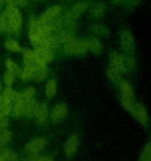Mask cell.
<instances>
[{
	"mask_svg": "<svg viewBox=\"0 0 151 161\" xmlns=\"http://www.w3.org/2000/svg\"><path fill=\"white\" fill-rule=\"evenodd\" d=\"M7 18H8V25H10V32L14 33V35H19L21 33V29H22V14H21V10L18 7H11L8 5L7 10Z\"/></svg>",
	"mask_w": 151,
	"mask_h": 161,
	"instance_id": "cell-1",
	"label": "cell"
},
{
	"mask_svg": "<svg viewBox=\"0 0 151 161\" xmlns=\"http://www.w3.org/2000/svg\"><path fill=\"white\" fill-rule=\"evenodd\" d=\"M88 51V46H87V41L85 40H72L69 43L65 44V52L69 54V55H84L85 52Z\"/></svg>",
	"mask_w": 151,
	"mask_h": 161,
	"instance_id": "cell-2",
	"label": "cell"
},
{
	"mask_svg": "<svg viewBox=\"0 0 151 161\" xmlns=\"http://www.w3.org/2000/svg\"><path fill=\"white\" fill-rule=\"evenodd\" d=\"M33 52H35V57H36L38 65H44V66H46L47 63H50V62L54 60V51H50V49H47V47L39 46V47H35Z\"/></svg>",
	"mask_w": 151,
	"mask_h": 161,
	"instance_id": "cell-3",
	"label": "cell"
},
{
	"mask_svg": "<svg viewBox=\"0 0 151 161\" xmlns=\"http://www.w3.org/2000/svg\"><path fill=\"white\" fill-rule=\"evenodd\" d=\"M60 14H61V7H60V5H52V7H49L38 19H39L41 24H47V22H52V21H55L57 18H60Z\"/></svg>",
	"mask_w": 151,
	"mask_h": 161,
	"instance_id": "cell-4",
	"label": "cell"
},
{
	"mask_svg": "<svg viewBox=\"0 0 151 161\" xmlns=\"http://www.w3.org/2000/svg\"><path fill=\"white\" fill-rule=\"evenodd\" d=\"M46 144H47V141L44 137H35V139H32L30 142L25 144V152L29 155H38L41 150L46 148Z\"/></svg>",
	"mask_w": 151,
	"mask_h": 161,
	"instance_id": "cell-5",
	"label": "cell"
},
{
	"mask_svg": "<svg viewBox=\"0 0 151 161\" xmlns=\"http://www.w3.org/2000/svg\"><path fill=\"white\" fill-rule=\"evenodd\" d=\"M131 114L134 115V119L140 123V125H143V126H146L148 125V111H146V108L143 106V104H138V103H135L134 104V109L131 111Z\"/></svg>",
	"mask_w": 151,
	"mask_h": 161,
	"instance_id": "cell-6",
	"label": "cell"
},
{
	"mask_svg": "<svg viewBox=\"0 0 151 161\" xmlns=\"http://www.w3.org/2000/svg\"><path fill=\"white\" fill-rule=\"evenodd\" d=\"M24 108H25V98L22 97V93L14 92V100H13V106H11V114L14 117H22L24 115Z\"/></svg>",
	"mask_w": 151,
	"mask_h": 161,
	"instance_id": "cell-7",
	"label": "cell"
},
{
	"mask_svg": "<svg viewBox=\"0 0 151 161\" xmlns=\"http://www.w3.org/2000/svg\"><path fill=\"white\" fill-rule=\"evenodd\" d=\"M120 46L126 51V52H132L134 51V36L128 29H123L120 33Z\"/></svg>",
	"mask_w": 151,
	"mask_h": 161,
	"instance_id": "cell-8",
	"label": "cell"
},
{
	"mask_svg": "<svg viewBox=\"0 0 151 161\" xmlns=\"http://www.w3.org/2000/svg\"><path fill=\"white\" fill-rule=\"evenodd\" d=\"M49 115H50V120H52L54 123L61 122V120L68 115V108H66V104H65V103H58L57 106H54V109L49 112Z\"/></svg>",
	"mask_w": 151,
	"mask_h": 161,
	"instance_id": "cell-9",
	"label": "cell"
},
{
	"mask_svg": "<svg viewBox=\"0 0 151 161\" xmlns=\"http://www.w3.org/2000/svg\"><path fill=\"white\" fill-rule=\"evenodd\" d=\"M77 148H79V136L77 134H71L66 139V142H65V148H63L65 155L66 156H72V155H76Z\"/></svg>",
	"mask_w": 151,
	"mask_h": 161,
	"instance_id": "cell-10",
	"label": "cell"
},
{
	"mask_svg": "<svg viewBox=\"0 0 151 161\" xmlns=\"http://www.w3.org/2000/svg\"><path fill=\"white\" fill-rule=\"evenodd\" d=\"M109 65L117 68L120 73H126V66H124V57L120 55L118 52H110L109 55Z\"/></svg>",
	"mask_w": 151,
	"mask_h": 161,
	"instance_id": "cell-11",
	"label": "cell"
},
{
	"mask_svg": "<svg viewBox=\"0 0 151 161\" xmlns=\"http://www.w3.org/2000/svg\"><path fill=\"white\" fill-rule=\"evenodd\" d=\"M46 36H47V33H44L43 27H41V30L29 32V38H30V43H32V46H33V47H39V46H43V43H44V38H46Z\"/></svg>",
	"mask_w": 151,
	"mask_h": 161,
	"instance_id": "cell-12",
	"label": "cell"
},
{
	"mask_svg": "<svg viewBox=\"0 0 151 161\" xmlns=\"http://www.w3.org/2000/svg\"><path fill=\"white\" fill-rule=\"evenodd\" d=\"M120 95L123 100H134V90H132V86L128 82V80L121 79L120 80Z\"/></svg>",
	"mask_w": 151,
	"mask_h": 161,
	"instance_id": "cell-13",
	"label": "cell"
},
{
	"mask_svg": "<svg viewBox=\"0 0 151 161\" xmlns=\"http://www.w3.org/2000/svg\"><path fill=\"white\" fill-rule=\"evenodd\" d=\"M0 100H2L3 106L11 109L13 106V100H14V92L11 87H5V90H2V93H0Z\"/></svg>",
	"mask_w": 151,
	"mask_h": 161,
	"instance_id": "cell-14",
	"label": "cell"
},
{
	"mask_svg": "<svg viewBox=\"0 0 151 161\" xmlns=\"http://www.w3.org/2000/svg\"><path fill=\"white\" fill-rule=\"evenodd\" d=\"M76 18L71 11H66L63 13V16L60 18V24H61V29H72L76 25Z\"/></svg>",
	"mask_w": 151,
	"mask_h": 161,
	"instance_id": "cell-15",
	"label": "cell"
},
{
	"mask_svg": "<svg viewBox=\"0 0 151 161\" xmlns=\"http://www.w3.org/2000/svg\"><path fill=\"white\" fill-rule=\"evenodd\" d=\"M22 55H24V65L25 66H30V68H35L38 65L36 62V57H35V52L32 49H21Z\"/></svg>",
	"mask_w": 151,
	"mask_h": 161,
	"instance_id": "cell-16",
	"label": "cell"
},
{
	"mask_svg": "<svg viewBox=\"0 0 151 161\" xmlns=\"http://www.w3.org/2000/svg\"><path fill=\"white\" fill-rule=\"evenodd\" d=\"M57 38H58V41H60V43L66 44V43H69V41L76 40V35H74L72 29H60V30H58Z\"/></svg>",
	"mask_w": 151,
	"mask_h": 161,
	"instance_id": "cell-17",
	"label": "cell"
},
{
	"mask_svg": "<svg viewBox=\"0 0 151 161\" xmlns=\"http://www.w3.org/2000/svg\"><path fill=\"white\" fill-rule=\"evenodd\" d=\"M49 117V108L46 103H41L38 104V109H36V114H35V119L38 120V123H44Z\"/></svg>",
	"mask_w": 151,
	"mask_h": 161,
	"instance_id": "cell-18",
	"label": "cell"
},
{
	"mask_svg": "<svg viewBox=\"0 0 151 161\" xmlns=\"http://www.w3.org/2000/svg\"><path fill=\"white\" fill-rule=\"evenodd\" d=\"M87 10H88V2H85V0H81V2H76V3L71 7L69 11H71L76 18H79V16L84 14Z\"/></svg>",
	"mask_w": 151,
	"mask_h": 161,
	"instance_id": "cell-19",
	"label": "cell"
},
{
	"mask_svg": "<svg viewBox=\"0 0 151 161\" xmlns=\"http://www.w3.org/2000/svg\"><path fill=\"white\" fill-rule=\"evenodd\" d=\"M85 41H87L88 51H91V52H95V54H98V52L102 51V43H101V40H99L98 36H90V38L85 40Z\"/></svg>",
	"mask_w": 151,
	"mask_h": 161,
	"instance_id": "cell-20",
	"label": "cell"
},
{
	"mask_svg": "<svg viewBox=\"0 0 151 161\" xmlns=\"http://www.w3.org/2000/svg\"><path fill=\"white\" fill-rule=\"evenodd\" d=\"M60 46V41H58V38H57V35H54V33H50V35H47L46 38H44V43H43V47H47V49H50V51H55L57 47Z\"/></svg>",
	"mask_w": 151,
	"mask_h": 161,
	"instance_id": "cell-21",
	"label": "cell"
},
{
	"mask_svg": "<svg viewBox=\"0 0 151 161\" xmlns=\"http://www.w3.org/2000/svg\"><path fill=\"white\" fill-rule=\"evenodd\" d=\"M46 77H47V68L44 65H36L33 68V79L39 82V80H44Z\"/></svg>",
	"mask_w": 151,
	"mask_h": 161,
	"instance_id": "cell-22",
	"label": "cell"
},
{
	"mask_svg": "<svg viewBox=\"0 0 151 161\" xmlns=\"http://www.w3.org/2000/svg\"><path fill=\"white\" fill-rule=\"evenodd\" d=\"M36 109H38V103H36L35 100H27V101H25V108H24V115H27V117H35Z\"/></svg>",
	"mask_w": 151,
	"mask_h": 161,
	"instance_id": "cell-23",
	"label": "cell"
},
{
	"mask_svg": "<svg viewBox=\"0 0 151 161\" xmlns=\"http://www.w3.org/2000/svg\"><path fill=\"white\" fill-rule=\"evenodd\" d=\"M106 14V5L104 3H96L91 10H90V16L93 18V19H99V18H102Z\"/></svg>",
	"mask_w": 151,
	"mask_h": 161,
	"instance_id": "cell-24",
	"label": "cell"
},
{
	"mask_svg": "<svg viewBox=\"0 0 151 161\" xmlns=\"http://www.w3.org/2000/svg\"><path fill=\"white\" fill-rule=\"evenodd\" d=\"M107 77L112 80V82H120V80H121V73L117 68H113V66L109 65V68H107Z\"/></svg>",
	"mask_w": 151,
	"mask_h": 161,
	"instance_id": "cell-25",
	"label": "cell"
},
{
	"mask_svg": "<svg viewBox=\"0 0 151 161\" xmlns=\"http://www.w3.org/2000/svg\"><path fill=\"white\" fill-rule=\"evenodd\" d=\"M19 77H21V80H24V82H27V80L33 79V68L24 65V68H22L21 73H19Z\"/></svg>",
	"mask_w": 151,
	"mask_h": 161,
	"instance_id": "cell-26",
	"label": "cell"
},
{
	"mask_svg": "<svg viewBox=\"0 0 151 161\" xmlns=\"http://www.w3.org/2000/svg\"><path fill=\"white\" fill-rule=\"evenodd\" d=\"M55 93H57V82H55V79H50V80H47V84H46V97L52 98Z\"/></svg>",
	"mask_w": 151,
	"mask_h": 161,
	"instance_id": "cell-27",
	"label": "cell"
},
{
	"mask_svg": "<svg viewBox=\"0 0 151 161\" xmlns=\"http://www.w3.org/2000/svg\"><path fill=\"white\" fill-rule=\"evenodd\" d=\"M5 47L8 49V51H11V52H21V46H19V43L16 41V40H13V38H10V40H7L5 41Z\"/></svg>",
	"mask_w": 151,
	"mask_h": 161,
	"instance_id": "cell-28",
	"label": "cell"
},
{
	"mask_svg": "<svg viewBox=\"0 0 151 161\" xmlns=\"http://www.w3.org/2000/svg\"><path fill=\"white\" fill-rule=\"evenodd\" d=\"M91 32L95 33V35H101V36H106L107 33H109V29L104 25V24H95L93 27H91Z\"/></svg>",
	"mask_w": 151,
	"mask_h": 161,
	"instance_id": "cell-29",
	"label": "cell"
},
{
	"mask_svg": "<svg viewBox=\"0 0 151 161\" xmlns=\"http://www.w3.org/2000/svg\"><path fill=\"white\" fill-rule=\"evenodd\" d=\"M14 79H16V74L7 69L5 74H3V84H5V87H11L13 82H14Z\"/></svg>",
	"mask_w": 151,
	"mask_h": 161,
	"instance_id": "cell-30",
	"label": "cell"
},
{
	"mask_svg": "<svg viewBox=\"0 0 151 161\" xmlns=\"http://www.w3.org/2000/svg\"><path fill=\"white\" fill-rule=\"evenodd\" d=\"M11 133L8 131V130H3V131H0V147H3V145H7L10 141H11Z\"/></svg>",
	"mask_w": 151,
	"mask_h": 161,
	"instance_id": "cell-31",
	"label": "cell"
},
{
	"mask_svg": "<svg viewBox=\"0 0 151 161\" xmlns=\"http://www.w3.org/2000/svg\"><path fill=\"white\" fill-rule=\"evenodd\" d=\"M138 161H151V142H148L140 155V159Z\"/></svg>",
	"mask_w": 151,
	"mask_h": 161,
	"instance_id": "cell-32",
	"label": "cell"
},
{
	"mask_svg": "<svg viewBox=\"0 0 151 161\" xmlns=\"http://www.w3.org/2000/svg\"><path fill=\"white\" fill-rule=\"evenodd\" d=\"M0 32H10L8 18H7V13H5V11L0 14Z\"/></svg>",
	"mask_w": 151,
	"mask_h": 161,
	"instance_id": "cell-33",
	"label": "cell"
},
{
	"mask_svg": "<svg viewBox=\"0 0 151 161\" xmlns=\"http://www.w3.org/2000/svg\"><path fill=\"white\" fill-rule=\"evenodd\" d=\"M5 65H7V69L8 71H11V73H14L16 76H19V73H21V68L11 60V58H7V62H5Z\"/></svg>",
	"mask_w": 151,
	"mask_h": 161,
	"instance_id": "cell-34",
	"label": "cell"
},
{
	"mask_svg": "<svg viewBox=\"0 0 151 161\" xmlns=\"http://www.w3.org/2000/svg\"><path fill=\"white\" fill-rule=\"evenodd\" d=\"M29 0H7V5H11V7H27Z\"/></svg>",
	"mask_w": 151,
	"mask_h": 161,
	"instance_id": "cell-35",
	"label": "cell"
},
{
	"mask_svg": "<svg viewBox=\"0 0 151 161\" xmlns=\"http://www.w3.org/2000/svg\"><path fill=\"white\" fill-rule=\"evenodd\" d=\"M22 97L25 98V101H27V100H35V89L27 87V89L22 92Z\"/></svg>",
	"mask_w": 151,
	"mask_h": 161,
	"instance_id": "cell-36",
	"label": "cell"
},
{
	"mask_svg": "<svg viewBox=\"0 0 151 161\" xmlns=\"http://www.w3.org/2000/svg\"><path fill=\"white\" fill-rule=\"evenodd\" d=\"M134 104H135V103H134V100H123V98H121V106H123L129 114H131V111L134 109Z\"/></svg>",
	"mask_w": 151,
	"mask_h": 161,
	"instance_id": "cell-37",
	"label": "cell"
},
{
	"mask_svg": "<svg viewBox=\"0 0 151 161\" xmlns=\"http://www.w3.org/2000/svg\"><path fill=\"white\" fill-rule=\"evenodd\" d=\"M124 66H126V71L128 69H134L135 68V60L132 57H124Z\"/></svg>",
	"mask_w": 151,
	"mask_h": 161,
	"instance_id": "cell-38",
	"label": "cell"
},
{
	"mask_svg": "<svg viewBox=\"0 0 151 161\" xmlns=\"http://www.w3.org/2000/svg\"><path fill=\"white\" fill-rule=\"evenodd\" d=\"M27 161H52L50 156H39V155H30Z\"/></svg>",
	"mask_w": 151,
	"mask_h": 161,
	"instance_id": "cell-39",
	"label": "cell"
},
{
	"mask_svg": "<svg viewBox=\"0 0 151 161\" xmlns=\"http://www.w3.org/2000/svg\"><path fill=\"white\" fill-rule=\"evenodd\" d=\"M10 114H11V109L5 108L3 103H2V100H0V119H2V117H8Z\"/></svg>",
	"mask_w": 151,
	"mask_h": 161,
	"instance_id": "cell-40",
	"label": "cell"
},
{
	"mask_svg": "<svg viewBox=\"0 0 151 161\" xmlns=\"http://www.w3.org/2000/svg\"><path fill=\"white\" fill-rule=\"evenodd\" d=\"M140 2H142V0H126L124 7H126V10H134V8H135Z\"/></svg>",
	"mask_w": 151,
	"mask_h": 161,
	"instance_id": "cell-41",
	"label": "cell"
},
{
	"mask_svg": "<svg viewBox=\"0 0 151 161\" xmlns=\"http://www.w3.org/2000/svg\"><path fill=\"white\" fill-rule=\"evenodd\" d=\"M7 161H19V156H18V153H14V152H8V155H7Z\"/></svg>",
	"mask_w": 151,
	"mask_h": 161,
	"instance_id": "cell-42",
	"label": "cell"
},
{
	"mask_svg": "<svg viewBox=\"0 0 151 161\" xmlns=\"http://www.w3.org/2000/svg\"><path fill=\"white\" fill-rule=\"evenodd\" d=\"M8 119L7 117H2V119H0V131H3V130H7L8 128Z\"/></svg>",
	"mask_w": 151,
	"mask_h": 161,
	"instance_id": "cell-43",
	"label": "cell"
},
{
	"mask_svg": "<svg viewBox=\"0 0 151 161\" xmlns=\"http://www.w3.org/2000/svg\"><path fill=\"white\" fill-rule=\"evenodd\" d=\"M110 2H112V5H124L126 3V0H110Z\"/></svg>",
	"mask_w": 151,
	"mask_h": 161,
	"instance_id": "cell-44",
	"label": "cell"
},
{
	"mask_svg": "<svg viewBox=\"0 0 151 161\" xmlns=\"http://www.w3.org/2000/svg\"><path fill=\"white\" fill-rule=\"evenodd\" d=\"M7 5V0H0V8H3Z\"/></svg>",
	"mask_w": 151,
	"mask_h": 161,
	"instance_id": "cell-45",
	"label": "cell"
},
{
	"mask_svg": "<svg viewBox=\"0 0 151 161\" xmlns=\"http://www.w3.org/2000/svg\"><path fill=\"white\" fill-rule=\"evenodd\" d=\"M0 93H2V82H0Z\"/></svg>",
	"mask_w": 151,
	"mask_h": 161,
	"instance_id": "cell-46",
	"label": "cell"
}]
</instances>
